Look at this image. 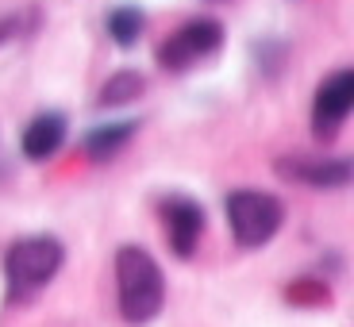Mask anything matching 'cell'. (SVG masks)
<instances>
[{"label": "cell", "instance_id": "cell-1", "mask_svg": "<svg viewBox=\"0 0 354 327\" xmlns=\"http://www.w3.org/2000/svg\"><path fill=\"white\" fill-rule=\"evenodd\" d=\"M115 301L124 324L142 327L151 324L166 304V277L142 247H120L115 250Z\"/></svg>", "mask_w": 354, "mask_h": 327}, {"label": "cell", "instance_id": "cell-2", "mask_svg": "<svg viewBox=\"0 0 354 327\" xmlns=\"http://www.w3.org/2000/svg\"><path fill=\"white\" fill-rule=\"evenodd\" d=\"M62 243L54 235H27L16 239L4 254V281H8L12 301H31L43 285L54 281V274L62 270Z\"/></svg>", "mask_w": 354, "mask_h": 327}, {"label": "cell", "instance_id": "cell-3", "mask_svg": "<svg viewBox=\"0 0 354 327\" xmlns=\"http://www.w3.org/2000/svg\"><path fill=\"white\" fill-rule=\"evenodd\" d=\"M285 220V208L277 196L258 193V189H235L227 196V227L235 235V243L247 250L266 247V243L277 235Z\"/></svg>", "mask_w": 354, "mask_h": 327}, {"label": "cell", "instance_id": "cell-4", "mask_svg": "<svg viewBox=\"0 0 354 327\" xmlns=\"http://www.w3.org/2000/svg\"><path fill=\"white\" fill-rule=\"evenodd\" d=\"M223 43V27L216 24V19H189V24H181L174 31V35L166 39V43L158 46V66L162 70H189L193 62H201V58H208V54H216Z\"/></svg>", "mask_w": 354, "mask_h": 327}, {"label": "cell", "instance_id": "cell-5", "mask_svg": "<svg viewBox=\"0 0 354 327\" xmlns=\"http://www.w3.org/2000/svg\"><path fill=\"white\" fill-rule=\"evenodd\" d=\"M351 108H354V70H339L316 88V100H312V131L319 139H331L346 124Z\"/></svg>", "mask_w": 354, "mask_h": 327}, {"label": "cell", "instance_id": "cell-6", "mask_svg": "<svg viewBox=\"0 0 354 327\" xmlns=\"http://www.w3.org/2000/svg\"><path fill=\"white\" fill-rule=\"evenodd\" d=\"M162 223H166V239L177 258H193L196 243L204 235V208L189 196H166L162 200Z\"/></svg>", "mask_w": 354, "mask_h": 327}, {"label": "cell", "instance_id": "cell-7", "mask_svg": "<svg viewBox=\"0 0 354 327\" xmlns=\"http://www.w3.org/2000/svg\"><path fill=\"white\" fill-rule=\"evenodd\" d=\"M277 174L285 181L297 185H312V189H343L351 181V162L343 158H277Z\"/></svg>", "mask_w": 354, "mask_h": 327}, {"label": "cell", "instance_id": "cell-8", "mask_svg": "<svg viewBox=\"0 0 354 327\" xmlns=\"http://www.w3.org/2000/svg\"><path fill=\"white\" fill-rule=\"evenodd\" d=\"M62 139H66V115L43 112V115H35V120L27 124V131H24V154L31 162H46L50 154H58Z\"/></svg>", "mask_w": 354, "mask_h": 327}, {"label": "cell", "instance_id": "cell-9", "mask_svg": "<svg viewBox=\"0 0 354 327\" xmlns=\"http://www.w3.org/2000/svg\"><path fill=\"white\" fill-rule=\"evenodd\" d=\"M135 124H108V127H93L85 139V151L88 158H97V162H108L120 147H124L127 139H131Z\"/></svg>", "mask_w": 354, "mask_h": 327}, {"label": "cell", "instance_id": "cell-10", "mask_svg": "<svg viewBox=\"0 0 354 327\" xmlns=\"http://www.w3.org/2000/svg\"><path fill=\"white\" fill-rule=\"evenodd\" d=\"M147 88L142 73L135 70H120L108 77V85L100 88V104H127V100H139V93Z\"/></svg>", "mask_w": 354, "mask_h": 327}, {"label": "cell", "instance_id": "cell-11", "mask_svg": "<svg viewBox=\"0 0 354 327\" xmlns=\"http://www.w3.org/2000/svg\"><path fill=\"white\" fill-rule=\"evenodd\" d=\"M142 27H147V19H142V12L139 8H115L112 16H108V31H112V39L120 46H131L135 39L142 35Z\"/></svg>", "mask_w": 354, "mask_h": 327}]
</instances>
